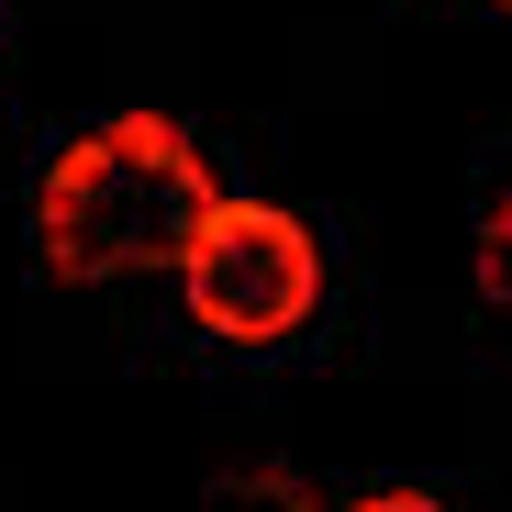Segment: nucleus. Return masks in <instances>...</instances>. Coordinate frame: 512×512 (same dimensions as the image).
Here are the masks:
<instances>
[{
	"mask_svg": "<svg viewBox=\"0 0 512 512\" xmlns=\"http://www.w3.org/2000/svg\"><path fill=\"white\" fill-rule=\"evenodd\" d=\"M479 290H490V312H512V190L479 212Z\"/></svg>",
	"mask_w": 512,
	"mask_h": 512,
	"instance_id": "obj_3",
	"label": "nucleus"
},
{
	"mask_svg": "<svg viewBox=\"0 0 512 512\" xmlns=\"http://www.w3.org/2000/svg\"><path fill=\"white\" fill-rule=\"evenodd\" d=\"M346 512H446L435 490H368V501H346Z\"/></svg>",
	"mask_w": 512,
	"mask_h": 512,
	"instance_id": "obj_4",
	"label": "nucleus"
},
{
	"mask_svg": "<svg viewBox=\"0 0 512 512\" xmlns=\"http://www.w3.org/2000/svg\"><path fill=\"white\" fill-rule=\"evenodd\" d=\"M179 290H190V312H201L212 334L268 346V334H290V323L312 312L323 256H312V234H301L290 212H268V201H223V212L201 223V245L179 256Z\"/></svg>",
	"mask_w": 512,
	"mask_h": 512,
	"instance_id": "obj_2",
	"label": "nucleus"
},
{
	"mask_svg": "<svg viewBox=\"0 0 512 512\" xmlns=\"http://www.w3.org/2000/svg\"><path fill=\"white\" fill-rule=\"evenodd\" d=\"M501 12H512V0H501Z\"/></svg>",
	"mask_w": 512,
	"mask_h": 512,
	"instance_id": "obj_5",
	"label": "nucleus"
},
{
	"mask_svg": "<svg viewBox=\"0 0 512 512\" xmlns=\"http://www.w3.org/2000/svg\"><path fill=\"white\" fill-rule=\"evenodd\" d=\"M223 212L201 145L167 112H123L90 145H67L34 190V234L67 279H134V268H179L201 223Z\"/></svg>",
	"mask_w": 512,
	"mask_h": 512,
	"instance_id": "obj_1",
	"label": "nucleus"
}]
</instances>
